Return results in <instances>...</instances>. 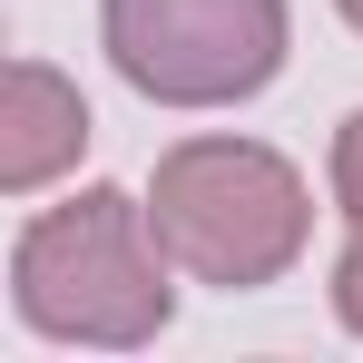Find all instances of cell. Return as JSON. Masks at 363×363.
Segmentation results:
<instances>
[{
    "label": "cell",
    "mask_w": 363,
    "mask_h": 363,
    "mask_svg": "<svg viewBox=\"0 0 363 363\" xmlns=\"http://www.w3.org/2000/svg\"><path fill=\"white\" fill-rule=\"evenodd\" d=\"M147 226L177 255L196 285H275L304 255V177L275 147H245V138H186L157 157V196H147Z\"/></svg>",
    "instance_id": "1"
},
{
    "label": "cell",
    "mask_w": 363,
    "mask_h": 363,
    "mask_svg": "<svg viewBox=\"0 0 363 363\" xmlns=\"http://www.w3.org/2000/svg\"><path fill=\"white\" fill-rule=\"evenodd\" d=\"M157 226L147 206L118 196V186H89L79 206H50L30 216L20 236V314L40 334H69V344H147L167 324V275H157Z\"/></svg>",
    "instance_id": "2"
},
{
    "label": "cell",
    "mask_w": 363,
    "mask_h": 363,
    "mask_svg": "<svg viewBox=\"0 0 363 363\" xmlns=\"http://www.w3.org/2000/svg\"><path fill=\"white\" fill-rule=\"evenodd\" d=\"M108 60L167 108H226L285 69V0H108Z\"/></svg>",
    "instance_id": "3"
},
{
    "label": "cell",
    "mask_w": 363,
    "mask_h": 363,
    "mask_svg": "<svg viewBox=\"0 0 363 363\" xmlns=\"http://www.w3.org/2000/svg\"><path fill=\"white\" fill-rule=\"evenodd\" d=\"M79 147H89L79 89L40 60H10V79H0V186H50Z\"/></svg>",
    "instance_id": "4"
},
{
    "label": "cell",
    "mask_w": 363,
    "mask_h": 363,
    "mask_svg": "<svg viewBox=\"0 0 363 363\" xmlns=\"http://www.w3.org/2000/svg\"><path fill=\"white\" fill-rule=\"evenodd\" d=\"M334 196H344V216L363 226V108L344 118V138H334Z\"/></svg>",
    "instance_id": "5"
},
{
    "label": "cell",
    "mask_w": 363,
    "mask_h": 363,
    "mask_svg": "<svg viewBox=\"0 0 363 363\" xmlns=\"http://www.w3.org/2000/svg\"><path fill=\"white\" fill-rule=\"evenodd\" d=\"M334 314L363 334V226H354V245H344V265H334Z\"/></svg>",
    "instance_id": "6"
},
{
    "label": "cell",
    "mask_w": 363,
    "mask_h": 363,
    "mask_svg": "<svg viewBox=\"0 0 363 363\" xmlns=\"http://www.w3.org/2000/svg\"><path fill=\"white\" fill-rule=\"evenodd\" d=\"M334 10H344V20H354V30H363V0H334Z\"/></svg>",
    "instance_id": "7"
}]
</instances>
